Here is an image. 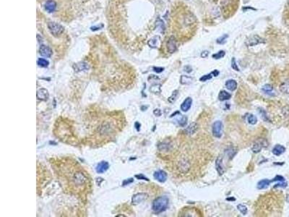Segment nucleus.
Instances as JSON below:
<instances>
[{
  "label": "nucleus",
  "instance_id": "6ab92c4d",
  "mask_svg": "<svg viewBox=\"0 0 289 217\" xmlns=\"http://www.w3.org/2000/svg\"><path fill=\"white\" fill-rule=\"evenodd\" d=\"M74 70L76 72H80V71H86L89 69V65L86 63V62H80V63L75 64L73 65Z\"/></svg>",
  "mask_w": 289,
  "mask_h": 217
},
{
  "label": "nucleus",
  "instance_id": "2f4dec72",
  "mask_svg": "<svg viewBox=\"0 0 289 217\" xmlns=\"http://www.w3.org/2000/svg\"><path fill=\"white\" fill-rule=\"evenodd\" d=\"M187 117L185 116V115H182L181 117V118L179 119H178V124H179V126L181 127H185L186 126L187 123Z\"/></svg>",
  "mask_w": 289,
  "mask_h": 217
},
{
  "label": "nucleus",
  "instance_id": "bb28decb",
  "mask_svg": "<svg viewBox=\"0 0 289 217\" xmlns=\"http://www.w3.org/2000/svg\"><path fill=\"white\" fill-rule=\"evenodd\" d=\"M193 79L187 75H182L180 78V83L182 85H189L192 82Z\"/></svg>",
  "mask_w": 289,
  "mask_h": 217
},
{
  "label": "nucleus",
  "instance_id": "49530a36",
  "mask_svg": "<svg viewBox=\"0 0 289 217\" xmlns=\"http://www.w3.org/2000/svg\"><path fill=\"white\" fill-rule=\"evenodd\" d=\"M287 186V183H284V182H281V183L279 184L275 185V186L274 188H278V187H282V188H285Z\"/></svg>",
  "mask_w": 289,
  "mask_h": 217
},
{
  "label": "nucleus",
  "instance_id": "c85d7f7f",
  "mask_svg": "<svg viewBox=\"0 0 289 217\" xmlns=\"http://www.w3.org/2000/svg\"><path fill=\"white\" fill-rule=\"evenodd\" d=\"M262 90L265 93L268 94V95L274 96V94L272 93V92H273V87L271 86V85L270 84L264 85V86L262 87Z\"/></svg>",
  "mask_w": 289,
  "mask_h": 217
},
{
  "label": "nucleus",
  "instance_id": "79ce46f5",
  "mask_svg": "<svg viewBox=\"0 0 289 217\" xmlns=\"http://www.w3.org/2000/svg\"><path fill=\"white\" fill-rule=\"evenodd\" d=\"M274 181H280V182H284L285 181V179H284V177H283L282 176H280V175H277L276 177H275L274 179H273V180H272V182H274Z\"/></svg>",
  "mask_w": 289,
  "mask_h": 217
},
{
  "label": "nucleus",
  "instance_id": "58836bf2",
  "mask_svg": "<svg viewBox=\"0 0 289 217\" xmlns=\"http://www.w3.org/2000/svg\"><path fill=\"white\" fill-rule=\"evenodd\" d=\"M212 78V74H208V75H205L203 76H202L201 78H200V80L202 82H205L207 80H209Z\"/></svg>",
  "mask_w": 289,
  "mask_h": 217
},
{
  "label": "nucleus",
  "instance_id": "a18cd8bd",
  "mask_svg": "<svg viewBox=\"0 0 289 217\" xmlns=\"http://www.w3.org/2000/svg\"><path fill=\"white\" fill-rule=\"evenodd\" d=\"M184 71L187 72V73H190V72L192 71V68H191L189 65H187V66H185L184 67Z\"/></svg>",
  "mask_w": 289,
  "mask_h": 217
},
{
  "label": "nucleus",
  "instance_id": "b1692460",
  "mask_svg": "<svg viewBox=\"0 0 289 217\" xmlns=\"http://www.w3.org/2000/svg\"><path fill=\"white\" fill-rule=\"evenodd\" d=\"M231 98V95L229 93H228L226 91L223 90L220 92L218 95V98L220 101H224L226 100L230 99Z\"/></svg>",
  "mask_w": 289,
  "mask_h": 217
},
{
  "label": "nucleus",
  "instance_id": "603ef678",
  "mask_svg": "<svg viewBox=\"0 0 289 217\" xmlns=\"http://www.w3.org/2000/svg\"><path fill=\"white\" fill-rule=\"evenodd\" d=\"M219 73H220V72H219V71L217 70H215L213 71V72H211V74H212V75H214V76L215 77H217V75H219Z\"/></svg>",
  "mask_w": 289,
  "mask_h": 217
},
{
  "label": "nucleus",
  "instance_id": "5701e85b",
  "mask_svg": "<svg viewBox=\"0 0 289 217\" xmlns=\"http://www.w3.org/2000/svg\"><path fill=\"white\" fill-rule=\"evenodd\" d=\"M272 182V180H267V179H264V180H260L259 183H257V188L259 190H262V189H265L267 187L270 185V183Z\"/></svg>",
  "mask_w": 289,
  "mask_h": 217
},
{
  "label": "nucleus",
  "instance_id": "c9c22d12",
  "mask_svg": "<svg viewBox=\"0 0 289 217\" xmlns=\"http://www.w3.org/2000/svg\"><path fill=\"white\" fill-rule=\"evenodd\" d=\"M225 54H226V52H225L224 51H220L217 53H216V54H213V58L215 59V60H218V59L223 58V57L225 56Z\"/></svg>",
  "mask_w": 289,
  "mask_h": 217
},
{
  "label": "nucleus",
  "instance_id": "393cba45",
  "mask_svg": "<svg viewBox=\"0 0 289 217\" xmlns=\"http://www.w3.org/2000/svg\"><path fill=\"white\" fill-rule=\"evenodd\" d=\"M283 18L285 24L289 27V0H287L286 4H285L283 13Z\"/></svg>",
  "mask_w": 289,
  "mask_h": 217
},
{
  "label": "nucleus",
  "instance_id": "4468645a",
  "mask_svg": "<svg viewBox=\"0 0 289 217\" xmlns=\"http://www.w3.org/2000/svg\"><path fill=\"white\" fill-rule=\"evenodd\" d=\"M57 2L54 0H48V1H46L45 4H44L46 10L49 13H54L57 9Z\"/></svg>",
  "mask_w": 289,
  "mask_h": 217
},
{
  "label": "nucleus",
  "instance_id": "473e14b6",
  "mask_svg": "<svg viewBox=\"0 0 289 217\" xmlns=\"http://www.w3.org/2000/svg\"><path fill=\"white\" fill-rule=\"evenodd\" d=\"M178 96H179V91L178 90L174 91L172 93V95L168 98V101H169L170 103H171V104H173V103L176 100Z\"/></svg>",
  "mask_w": 289,
  "mask_h": 217
},
{
  "label": "nucleus",
  "instance_id": "f03ea898",
  "mask_svg": "<svg viewBox=\"0 0 289 217\" xmlns=\"http://www.w3.org/2000/svg\"><path fill=\"white\" fill-rule=\"evenodd\" d=\"M197 26V20L192 13L185 7H180L176 18V27L179 39L191 37Z\"/></svg>",
  "mask_w": 289,
  "mask_h": 217
},
{
  "label": "nucleus",
  "instance_id": "e433bc0d",
  "mask_svg": "<svg viewBox=\"0 0 289 217\" xmlns=\"http://www.w3.org/2000/svg\"><path fill=\"white\" fill-rule=\"evenodd\" d=\"M228 37H229V36H228V35H226V34L223 35V36H221V37L218 38V39H217V43H218V44H224L225 42H226V39H227Z\"/></svg>",
  "mask_w": 289,
  "mask_h": 217
},
{
  "label": "nucleus",
  "instance_id": "9d476101",
  "mask_svg": "<svg viewBox=\"0 0 289 217\" xmlns=\"http://www.w3.org/2000/svg\"><path fill=\"white\" fill-rule=\"evenodd\" d=\"M148 198V195L145 192H139L133 195L132 199V202L134 205H137L139 203H142V201H145Z\"/></svg>",
  "mask_w": 289,
  "mask_h": 217
},
{
  "label": "nucleus",
  "instance_id": "c756f323",
  "mask_svg": "<svg viewBox=\"0 0 289 217\" xmlns=\"http://www.w3.org/2000/svg\"><path fill=\"white\" fill-rule=\"evenodd\" d=\"M150 91L153 93H160L161 91V85L155 84L150 88Z\"/></svg>",
  "mask_w": 289,
  "mask_h": 217
},
{
  "label": "nucleus",
  "instance_id": "09e8293b",
  "mask_svg": "<svg viewBox=\"0 0 289 217\" xmlns=\"http://www.w3.org/2000/svg\"><path fill=\"white\" fill-rule=\"evenodd\" d=\"M103 27V25H101V26H93V27H91L90 28V29L92 30V31H98V30H100L101 28H102Z\"/></svg>",
  "mask_w": 289,
  "mask_h": 217
},
{
  "label": "nucleus",
  "instance_id": "a211bd4d",
  "mask_svg": "<svg viewBox=\"0 0 289 217\" xmlns=\"http://www.w3.org/2000/svg\"><path fill=\"white\" fill-rule=\"evenodd\" d=\"M197 129H198V124H197L196 122H191L189 125L185 129V133H186L187 135L188 136H192L194 133H195L197 132Z\"/></svg>",
  "mask_w": 289,
  "mask_h": 217
},
{
  "label": "nucleus",
  "instance_id": "7c9ffc66",
  "mask_svg": "<svg viewBox=\"0 0 289 217\" xmlns=\"http://www.w3.org/2000/svg\"><path fill=\"white\" fill-rule=\"evenodd\" d=\"M37 64L39 66L41 67H46L49 65V62L43 58H39L37 61Z\"/></svg>",
  "mask_w": 289,
  "mask_h": 217
},
{
  "label": "nucleus",
  "instance_id": "72a5a7b5",
  "mask_svg": "<svg viewBox=\"0 0 289 217\" xmlns=\"http://www.w3.org/2000/svg\"><path fill=\"white\" fill-rule=\"evenodd\" d=\"M247 121L249 124L254 125L257 122V118L254 114H249V116L247 118Z\"/></svg>",
  "mask_w": 289,
  "mask_h": 217
},
{
  "label": "nucleus",
  "instance_id": "f3484780",
  "mask_svg": "<svg viewBox=\"0 0 289 217\" xmlns=\"http://www.w3.org/2000/svg\"><path fill=\"white\" fill-rule=\"evenodd\" d=\"M191 104H192V98H190V97H187L181 105V110L184 112H187L189 109L191 108Z\"/></svg>",
  "mask_w": 289,
  "mask_h": 217
},
{
  "label": "nucleus",
  "instance_id": "4be33fe9",
  "mask_svg": "<svg viewBox=\"0 0 289 217\" xmlns=\"http://www.w3.org/2000/svg\"><path fill=\"white\" fill-rule=\"evenodd\" d=\"M226 86L229 91H234L237 88V83L235 80H229L226 82Z\"/></svg>",
  "mask_w": 289,
  "mask_h": 217
},
{
  "label": "nucleus",
  "instance_id": "dca6fc26",
  "mask_svg": "<svg viewBox=\"0 0 289 217\" xmlns=\"http://www.w3.org/2000/svg\"><path fill=\"white\" fill-rule=\"evenodd\" d=\"M49 97L48 91L45 88H41L37 91V98L41 101H46Z\"/></svg>",
  "mask_w": 289,
  "mask_h": 217
},
{
  "label": "nucleus",
  "instance_id": "423d86ee",
  "mask_svg": "<svg viewBox=\"0 0 289 217\" xmlns=\"http://www.w3.org/2000/svg\"><path fill=\"white\" fill-rule=\"evenodd\" d=\"M222 130H223V123L221 121L217 120L213 124L212 131L213 135L217 138H220L222 136Z\"/></svg>",
  "mask_w": 289,
  "mask_h": 217
},
{
  "label": "nucleus",
  "instance_id": "0eeeda50",
  "mask_svg": "<svg viewBox=\"0 0 289 217\" xmlns=\"http://www.w3.org/2000/svg\"><path fill=\"white\" fill-rule=\"evenodd\" d=\"M278 88L281 93L289 94V76L285 77L280 81Z\"/></svg>",
  "mask_w": 289,
  "mask_h": 217
},
{
  "label": "nucleus",
  "instance_id": "37998d69",
  "mask_svg": "<svg viewBox=\"0 0 289 217\" xmlns=\"http://www.w3.org/2000/svg\"><path fill=\"white\" fill-rule=\"evenodd\" d=\"M135 177H136V178H137L138 180H146V181H149V179L147 178L146 177H144L143 174H140L139 175H135Z\"/></svg>",
  "mask_w": 289,
  "mask_h": 217
},
{
  "label": "nucleus",
  "instance_id": "412c9836",
  "mask_svg": "<svg viewBox=\"0 0 289 217\" xmlns=\"http://www.w3.org/2000/svg\"><path fill=\"white\" fill-rule=\"evenodd\" d=\"M285 151V148L281 145H276L273 148V154L275 156H281Z\"/></svg>",
  "mask_w": 289,
  "mask_h": 217
},
{
  "label": "nucleus",
  "instance_id": "cd10ccee",
  "mask_svg": "<svg viewBox=\"0 0 289 217\" xmlns=\"http://www.w3.org/2000/svg\"><path fill=\"white\" fill-rule=\"evenodd\" d=\"M160 41V38L159 36H155V37L152 38L150 41H148L149 46L151 48H156L158 46V42Z\"/></svg>",
  "mask_w": 289,
  "mask_h": 217
},
{
  "label": "nucleus",
  "instance_id": "de8ad7c7",
  "mask_svg": "<svg viewBox=\"0 0 289 217\" xmlns=\"http://www.w3.org/2000/svg\"><path fill=\"white\" fill-rule=\"evenodd\" d=\"M153 114H154L156 115V116L160 117L161 115V109H155L154 112H153Z\"/></svg>",
  "mask_w": 289,
  "mask_h": 217
},
{
  "label": "nucleus",
  "instance_id": "a19ab883",
  "mask_svg": "<svg viewBox=\"0 0 289 217\" xmlns=\"http://www.w3.org/2000/svg\"><path fill=\"white\" fill-rule=\"evenodd\" d=\"M233 152H236V151H234V148H231L230 150H228V151H226V153H227L228 155L229 156V157H230L231 159V158L234 157V156L236 154V153H233Z\"/></svg>",
  "mask_w": 289,
  "mask_h": 217
},
{
  "label": "nucleus",
  "instance_id": "aec40b11",
  "mask_svg": "<svg viewBox=\"0 0 289 217\" xmlns=\"http://www.w3.org/2000/svg\"><path fill=\"white\" fill-rule=\"evenodd\" d=\"M215 168H216V170L217 173L219 174V175H222L224 173V170H223V166H222L221 157H217L216 160H215Z\"/></svg>",
  "mask_w": 289,
  "mask_h": 217
},
{
  "label": "nucleus",
  "instance_id": "39448f33",
  "mask_svg": "<svg viewBox=\"0 0 289 217\" xmlns=\"http://www.w3.org/2000/svg\"><path fill=\"white\" fill-rule=\"evenodd\" d=\"M50 33L54 37H58L61 36L65 31V28L60 24L55 22H49L47 24Z\"/></svg>",
  "mask_w": 289,
  "mask_h": 217
},
{
  "label": "nucleus",
  "instance_id": "ea45409f",
  "mask_svg": "<svg viewBox=\"0 0 289 217\" xmlns=\"http://www.w3.org/2000/svg\"><path fill=\"white\" fill-rule=\"evenodd\" d=\"M260 114H261L262 117V119H264V121H267V120H269V119H268V117H267V114H266V112H265V111L264 110V109H260Z\"/></svg>",
  "mask_w": 289,
  "mask_h": 217
},
{
  "label": "nucleus",
  "instance_id": "2eb2a0df",
  "mask_svg": "<svg viewBox=\"0 0 289 217\" xmlns=\"http://www.w3.org/2000/svg\"><path fill=\"white\" fill-rule=\"evenodd\" d=\"M109 164L107 162H100L96 166V172L98 174H103V173L106 172V171L109 169Z\"/></svg>",
  "mask_w": 289,
  "mask_h": 217
},
{
  "label": "nucleus",
  "instance_id": "c03bdc74",
  "mask_svg": "<svg viewBox=\"0 0 289 217\" xmlns=\"http://www.w3.org/2000/svg\"><path fill=\"white\" fill-rule=\"evenodd\" d=\"M153 70H154L156 72H157V73H161V72H162L164 70V68L163 67H153Z\"/></svg>",
  "mask_w": 289,
  "mask_h": 217
},
{
  "label": "nucleus",
  "instance_id": "ddd939ff",
  "mask_svg": "<svg viewBox=\"0 0 289 217\" xmlns=\"http://www.w3.org/2000/svg\"><path fill=\"white\" fill-rule=\"evenodd\" d=\"M264 42V40H263L262 38H260V36H253L252 37L249 38L247 41H246V44L247 46H255V45L258 44L260 43H263Z\"/></svg>",
  "mask_w": 289,
  "mask_h": 217
},
{
  "label": "nucleus",
  "instance_id": "864d4df0",
  "mask_svg": "<svg viewBox=\"0 0 289 217\" xmlns=\"http://www.w3.org/2000/svg\"><path fill=\"white\" fill-rule=\"evenodd\" d=\"M227 201H236V199L234 198H226Z\"/></svg>",
  "mask_w": 289,
  "mask_h": 217
},
{
  "label": "nucleus",
  "instance_id": "3c124183",
  "mask_svg": "<svg viewBox=\"0 0 289 217\" xmlns=\"http://www.w3.org/2000/svg\"><path fill=\"white\" fill-rule=\"evenodd\" d=\"M133 181H134L133 179H130V180H129V181H128V180H124V183H123V185H125L126 184H127V185L130 184V183H132V182H133Z\"/></svg>",
  "mask_w": 289,
  "mask_h": 217
},
{
  "label": "nucleus",
  "instance_id": "f257e3e1",
  "mask_svg": "<svg viewBox=\"0 0 289 217\" xmlns=\"http://www.w3.org/2000/svg\"><path fill=\"white\" fill-rule=\"evenodd\" d=\"M61 184L74 195L88 194L91 189L89 175L76 161L69 158L58 159L51 162Z\"/></svg>",
  "mask_w": 289,
  "mask_h": 217
},
{
  "label": "nucleus",
  "instance_id": "4c0bfd02",
  "mask_svg": "<svg viewBox=\"0 0 289 217\" xmlns=\"http://www.w3.org/2000/svg\"><path fill=\"white\" fill-rule=\"evenodd\" d=\"M231 67L233 68V70L236 71H239V68H238V65H237L236 62L235 58H232V60H231Z\"/></svg>",
  "mask_w": 289,
  "mask_h": 217
},
{
  "label": "nucleus",
  "instance_id": "5fc2aeb1",
  "mask_svg": "<svg viewBox=\"0 0 289 217\" xmlns=\"http://www.w3.org/2000/svg\"><path fill=\"white\" fill-rule=\"evenodd\" d=\"M286 201L289 203V194H288V195H286Z\"/></svg>",
  "mask_w": 289,
  "mask_h": 217
},
{
  "label": "nucleus",
  "instance_id": "1a4fd4ad",
  "mask_svg": "<svg viewBox=\"0 0 289 217\" xmlns=\"http://www.w3.org/2000/svg\"><path fill=\"white\" fill-rule=\"evenodd\" d=\"M267 145V143L266 140L264 139H260L259 140L257 141L256 143L253 144L252 147V151L254 153H259L262 150V148L266 147Z\"/></svg>",
  "mask_w": 289,
  "mask_h": 217
},
{
  "label": "nucleus",
  "instance_id": "6e6552de",
  "mask_svg": "<svg viewBox=\"0 0 289 217\" xmlns=\"http://www.w3.org/2000/svg\"><path fill=\"white\" fill-rule=\"evenodd\" d=\"M166 46L167 50L170 54H173L176 51L177 47H176V39L175 36H171L168 38L166 43Z\"/></svg>",
  "mask_w": 289,
  "mask_h": 217
},
{
  "label": "nucleus",
  "instance_id": "20e7f679",
  "mask_svg": "<svg viewBox=\"0 0 289 217\" xmlns=\"http://www.w3.org/2000/svg\"><path fill=\"white\" fill-rule=\"evenodd\" d=\"M220 3L223 15L226 18H229L236 11L238 0H220Z\"/></svg>",
  "mask_w": 289,
  "mask_h": 217
},
{
  "label": "nucleus",
  "instance_id": "a878e982",
  "mask_svg": "<svg viewBox=\"0 0 289 217\" xmlns=\"http://www.w3.org/2000/svg\"><path fill=\"white\" fill-rule=\"evenodd\" d=\"M158 148L160 151H169L171 148V145L168 143L163 142L159 144L158 145Z\"/></svg>",
  "mask_w": 289,
  "mask_h": 217
},
{
  "label": "nucleus",
  "instance_id": "f8f14e48",
  "mask_svg": "<svg viewBox=\"0 0 289 217\" xmlns=\"http://www.w3.org/2000/svg\"><path fill=\"white\" fill-rule=\"evenodd\" d=\"M153 177L156 180L160 183H165L167 180V174L166 171L163 170L156 171L153 174Z\"/></svg>",
  "mask_w": 289,
  "mask_h": 217
},
{
  "label": "nucleus",
  "instance_id": "9b49d317",
  "mask_svg": "<svg viewBox=\"0 0 289 217\" xmlns=\"http://www.w3.org/2000/svg\"><path fill=\"white\" fill-rule=\"evenodd\" d=\"M39 53L42 57L49 58L53 54V51L49 46H47L46 45H41L40 46V48H39Z\"/></svg>",
  "mask_w": 289,
  "mask_h": 217
},
{
  "label": "nucleus",
  "instance_id": "8fccbe9b",
  "mask_svg": "<svg viewBox=\"0 0 289 217\" xmlns=\"http://www.w3.org/2000/svg\"><path fill=\"white\" fill-rule=\"evenodd\" d=\"M208 54H209V52H208V51H202V54H201V57H202V58H205V57H207L208 56Z\"/></svg>",
  "mask_w": 289,
  "mask_h": 217
},
{
  "label": "nucleus",
  "instance_id": "7ed1b4c3",
  "mask_svg": "<svg viewBox=\"0 0 289 217\" xmlns=\"http://www.w3.org/2000/svg\"><path fill=\"white\" fill-rule=\"evenodd\" d=\"M169 204V199L167 196H160L156 198L152 204V210L155 213H161L166 211Z\"/></svg>",
  "mask_w": 289,
  "mask_h": 217
},
{
  "label": "nucleus",
  "instance_id": "f704fd0d",
  "mask_svg": "<svg viewBox=\"0 0 289 217\" xmlns=\"http://www.w3.org/2000/svg\"><path fill=\"white\" fill-rule=\"evenodd\" d=\"M237 209H238V210L243 215H246L248 211V209L247 208H246V206L243 204H238V206H237Z\"/></svg>",
  "mask_w": 289,
  "mask_h": 217
}]
</instances>
